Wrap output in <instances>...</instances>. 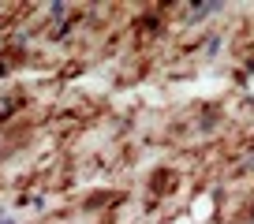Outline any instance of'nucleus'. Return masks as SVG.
<instances>
[{"mask_svg": "<svg viewBox=\"0 0 254 224\" xmlns=\"http://www.w3.org/2000/svg\"><path fill=\"white\" fill-rule=\"evenodd\" d=\"M4 224H8V221H4Z\"/></svg>", "mask_w": 254, "mask_h": 224, "instance_id": "f257e3e1", "label": "nucleus"}]
</instances>
